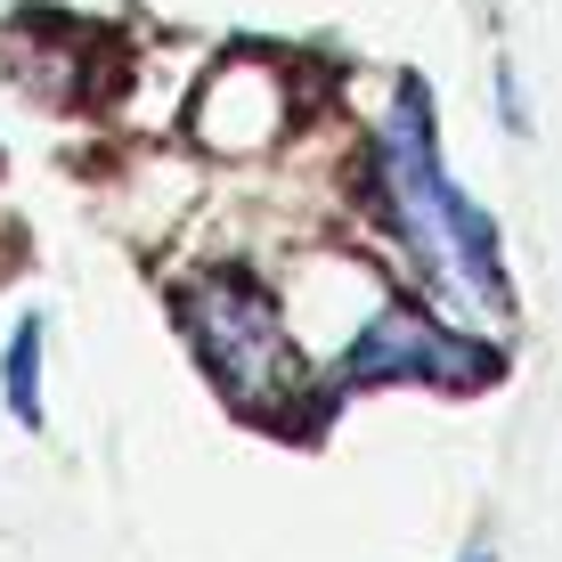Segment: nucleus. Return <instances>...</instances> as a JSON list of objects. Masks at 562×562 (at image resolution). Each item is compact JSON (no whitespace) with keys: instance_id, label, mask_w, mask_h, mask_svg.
<instances>
[{"instance_id":"nucleus-1","label":"nucleus","mask_w":562,"mask_h":562,"mask_svg":"<svg viewBox=\"0 0 562 562\" xmlns=\"http://www.w3.org/2000/svg\"><path fill=\"white\" fill-rule=\"evenodd\" d=\"M180 335L196 342V359L212 367V383H221L237 408L278 416L285 400L302 392V342L285 335L278 294L254 285V278L212 269V278L180 285Z\"/></svg>"},{"instance_id":"nucleus-2","label":"nucleus","mask_w":562,"mask_h":562,"mask_svg":"<svg viewBox=\"0 0 562 562\" xmlns=\"http://www.w3.org/2000/svg\"><path fill=\"white\" fill-rule=\"evenodd\" d=\"M490 351L481 342L449 335L440 318H424V310H375V318L359 326V342L342 351L335 367V392H351V383H440V392H473V383H490Z\"/></svg>"},{"instance_id":"nucleus-3","label":"nucleus","mask_w":562,"mask_h":562,"mask_svg":"<svg viewBox=\"0 0 562 562\" xmlns=\"http://www.w3.org/2000/svg\"><path fill=\"white\" fill-rule=\"evenodd\" d=\"M285 114H294V82L269 57H228V66L204 74L196 106H188V131L212 155H261L269 139H285Z\"/></svg>"},{"instance_id":"nucleus-4","label":"nucleus","mask_w":562,"mask_h":562,"mask_svg":"<svg viewBox=\"0 0 562 562\" xmlns=\"http://www.w3.org/2000/svg\"><path fill=\"white\" fill-rule=\"evenodd\" d=\"M42 351H49V326H42V310H33V318L9 326V351H0V400H9V416L33 424V432H42Z\"/></svg>"},{"instance_id":"nucleus-5","label":"nucleus","mask_w":562,"mask_h":562,"mask_svg":"<svg viewBox=\"0 0 562 562\" xmlns=\"http://www.w3.org/2000/svg\"><path fill=\"white\" fill-rule=\"evenodd\" d=\"M497 99H506V131H530V114H521V90H514L506 66H497Z\"/></svg>"},{"instance_id":"nucleus-6","label":"nucleus","mask_w":562,"mask_h":562,"mask_svg":"<svg viewBox=\"0 0 562 562\" xmlns=\"http://www.w3.org/2000/svg\"><path fill=\"white\" fill-rule=\"evenodd\" d=\"M457 562H497V554H490V547H464V554H457Z\"/></svg>"}]
</instances>
